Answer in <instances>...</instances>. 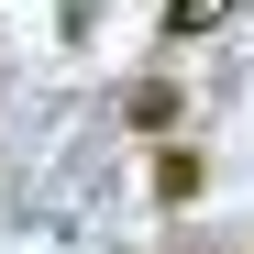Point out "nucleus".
<instances>
[{"label": "nucleus", "instance_id": "f257e3e1", "mask_svg": "<svg viewBox=\"0 0 254 254\" xmlns=\"http://www.w3.org/2000/svg\"><path fill=\"white\" fill-rule=\"evenodd\" d=\"M122 122L166 133V122H177V77H133V89H122Z\"/></svg>", "mask_w": 254, "mask_h": 254}, {"label": "nucleus", "instance_id": "f03ea898", "mask_svg": "<svg viewBox=\"0 0 254 254\" xmlns=\"http://www.w3.org/2000/svg\"><path fill=\"white\" fill-rule=\"evenodd\" d=\"M199 177H210L199 155H177V144L155 155V199H166V210H188V199H199Z\"/></svg>", "mask_w": 254, "mask_h": 254}, {"label": "nucleus", "instance_id": "7ed1b4c3", "mask_svg": "<svg viewBox=\"0 0 254 254\" xmlns=\"http://www.w3.org/2000/svg\"><path fill=\"white\" fill-rule=\"evenodd\" d=\"M243 0H166V33H221Z\"/></svg>", "mask_w": 254, "mask_h": 254}]
</instances>
